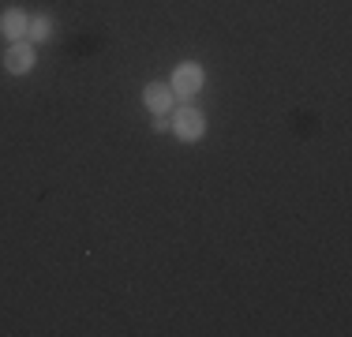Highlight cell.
Segmentation results:
<instances>
[{
	"label": "cell",
	"mask_w": 352,
	"mask_h": 337,
	"mask_svg": "<svg viewBox=\"0 0 352 337\" xmlns=\"http://www.w3.org/2000/svg\"><path fill=\"white\" fill-rule=\"evenodd\" d=\"M169 128L180 142H199L206 135V116L199 113L195 105H180L169 113Z\"/></svg>",
	"instance_id": "cell-1"
},
{
	"label": "cell",
	"mask_w": 352,
	"mask_h": 337,
	"mask_svg": "<svg viewBox=\"0 0 352 337\" xmlns=\"http://www.w3.org/2000/svg\"><path fill=\"white\" fill-rule=\"evenodd\" d=\"M206 87V67L203 64H195V61H188V64H180L173 72V79H169V90L180 101H188V98H195L199 90Z\"/></svg>",
	"instance_id": "cell-2"
},
{
	"label": "cell",
	"mask_w": 352,
	"mask_h": 337,
	"mask_svg": "<svg viewBox=\"0 0 352 337\" xmlns=\"http://www.w3.org/2000/svg\"><path fill=\"white\" fill-rule=\"evenodd\" d=\"M38 64V53H34V41L23 38V41H8V53H4V67L12 75H30Z\"/></svg>",
	"instance_id": "cell-3"
},
{
	"label": "cell",
	"mask_w": 352,
	"mask_h": 337,
	"mask_svg": "<svg viewBox=\"0 0 352 337\" xmlns=\"http://www.w3.org/2000/svg\"><path fill=\"white\" fill-rule=\"evenodd\" d=\"M142 101H146V109L154 116H169L176 109V94L169 90V83H150V87L142 90Z\"/></svg>",
	"instance_id": "cell-4"
},
{
	"label": "cell",
	"mask_w": 352,
	"mask_h": 337,
	"mask_svg": "<svg viewBox=\"0 0 352 337\" xmlns=\"http://www.w3.org/2000/svg\"><path fill=\"white\" fill-rule=\"evenodd\" d=\"M30 30V12L27 8H8V12H0V34H4L8 41H23Z\"/></svg>",
	"instance_id": "cell-5"
},
{
	"label": "cell",
	"mask_w": 352,
	"mask_h": 337,
	"mask_svg": "<svg viewBox=\"0 0 352 337\" xmlns=\"http://www.w3.org/2000/svg\"><path fill=\"white\" fill-rule=\"evenodd\" d=\"M49 34H53V19H49V15H41V12H34L30 15V30H27V38L34 41H49Z\"/></svg>",
	"instance_id": "cell-6"
},
{
	"label": "cell",
	"mask_w": 352,
	"mask_h": 337,
	"mask_svg": "<svg viewBox=\"0 0 352 337\" xmlns=\"http://www.w3.org/2000/svg\"><path fill=\"white\" fill-rule=\"evenodd\" d=\"M154 128L157 131H169V116H154Z\"/></svg>",
	"instance_id": "cell-7"
}]
</instances>
